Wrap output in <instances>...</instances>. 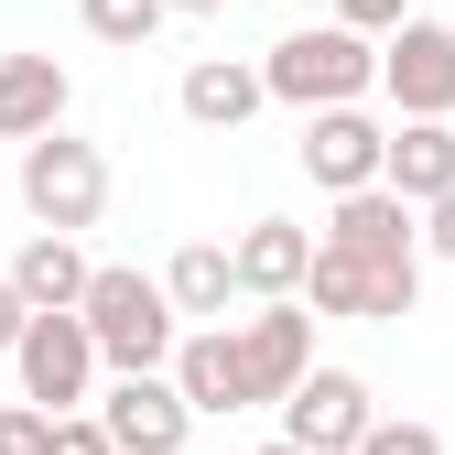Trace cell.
<instances>
[{
	"label": "cell",
	"instance_id": "6da1fadb",
	"mask_svg": "<svg viewBox=\"0 0 455 455\" xmlns=\"http://www.w3.org/2000/svg\"><path fill=\"white\" fill-rule=\"evenodd\" d=\"M260 76H271L282 108H347V98L379 87V33H358V22H304V33H282L260 54Z\"/></svg>",
	"mask_w": 455,
	"mask_h": 455
},
{
	"label": "cell",
	"instance_id": "7a4b0ae2",
	"mask_svg": "<svg viewBox=\"0 0 455 455\" xmlns=\"http://www.w3.org/2000/svg\"><path fill=\"white\" fill-rule=\"evenodd\" d=\"M76 315L98 325L108 369H174V347H185L174 293H163L152 271H120V260H98V282H87V304H76Z\"/></svg>",
	"mask_w": 455,
	"mask_h": 455
},
{
	"label": "cell",
	"instance_id": "3957f363",
	"mask_svg": "<svg viewBox=\"0 0 455 455\" xmlns=\"http://www.w3.org/2000/svg\"><path fill=\"white\" fill-rule=\"evenodd\" d=\"M304 304H315L325 325H402V315H423V260H358V250L315 239Z\"/></svg>",
	"mask_w": 455,
	"mask_h": 455
},
{
	"label": "cell",
	"instance_id": "277c9868",
	"mask_svg": "<svg viewBox=\"0 0 455 455\" xmlns=\"http://www.w3.org/2000/svg\"><path fill=\"white\" fill-rule=\"evenodd\" d=\"M22 217L33 228H76V239H87V228L108 217V152L98 141H76V131H44V141H22Z\"/></svg>",
	"mask_w": 455,
	"mask_h": 455
},
{
	"label": "cell",
	"instance_id": "5b68a950",
	"mask_svg": "<svg viewBox=\"0 0 455 455\" xmlns=\"http://www.w3.org/2000/svg\"><path fill=\"white\" fill-rule=\"evenodd\" d=\"M98 369H108V347H98V325H87L76 304L33 315V325H22V347H12L22 402H44V412H87V402H98Z\"/></svg>",
	"mask_w": 455,
	"mask_h": 455
},
{
	"label": "cell",
	"instance_id": "8992f818",
	"mask_svg": "<svg viewBox=\"0 0 455 455\" xmlns=\"http://www.w3.org/2000/svg\"><path fill=\"white\" fill-rule=\"evenodd\" d=\"M379 98L390 120H455V33L444 22H390L379 33Z\"/></svg>",
	"mask_w": 455,
	"mask_h": 455
},
{
	"label": "cell",
	"instance_id": "52a82bcc",
	"mask_svg": "<svg viewBox=\"0 0 455 455\" xmlns=\"http://www.w3.org/2000/svg\"><path fill=\"white\" fill-rule=\"evenodd\" d=\"M293 163H304L325 196H358V185L390 174V120H369V98H347V108H304Z\"/></svg>",
	"mask_w": 455,
	"mask_h": 455
},
{
	"label": "cell",
	"instance_id": "ba28073f",
	"mask_svg": "<svg viewBox=\"0 0 455 455\" xmlns=\"http://www.w3.org/2000/svg\"><path fill=\"white\" fill-rule=\"evenodd\" d=\"M98 412H108V434H120V455H185V434L206 423L174 369H108Z\"/></svg>",
	"mask_w": 455,
	"mask_h": 455
},
{
	"label": "cell",
	"instance_id": "9c48e42d",
	"mask_svg": "<svg viewBox=\"0 0 455 455\" xmlns=\"http://www.w3.org/2000/svg\"><path fill=\"white\" fill-rule=\"evenodd\" d=\"M315 325H325V315H315L304 293H271L260 315H239V358H250V412H260V402H271V412L293 402V379L315 369Z\"/></svg>",
	"mask_w": 455,
	"mask_h": 455
},
{
	"label": "cell",
	"instance_id": "30bf717a",
	"mask_svg": "<svg viewBox=\"0 0 455 455\" xmlns=\"http://www.w3.org/2000/svg\"><path fill=\"white\" fill-rule=\"evenodd\" d=\"M369 423H379V402H369V379H358V369H304V379H293V402H282V434L315 444V455H358Z\"/></svg>",
	"mask_w": 455,
	"mask_h": 455
},
{
	"label": "cell",
	"instance_id": "8fae6325",
	"mask_svg": "<svg viewBox=\"0 0 455 455\" xmlns=\"http://www.w3.org/2000/svg\"><path fill=\"white\" fill-rule=\"evenodd\" d=\"M66 108H76V76L54 66V54H0V141L66 131Z\"/></svg>",
	"mask_w": 455,
	"mask_h": 455
},
{
	"label": "cell",
	"instance_id": "7c38bea8",
	"mask_svg": "<svg viewBox=\"0 0 455 455\" xmlns=\"http://www.w3.org/2000/svg\"><path fill=\"white\" fill-rule=\"evenodd\" d=\"M174 379H185V402H196V412H250L239 315H228V325H185V347H174Z\"/></svg>",
	"mask_w": 455,
	"mask_h": 455
},
{
	"label": "cell",
	"instance_id": "4fadbf2b",
	"mask_svg": "<svg viewBox=\"0 0 455 455\" xmlns=\"http://www.w3.org/2000/svg\"><path fill=\"white\" fill-rule=\"evenodd\" d=\"M228 250H239V293L271 304V293H304V271H315V228H293V217H250Z\"/></svg>",
	"mask_w": 455,
	"mask_h": 455
},
{
	"label": "cell",
	"instance_id": "5bb4252c",
	"mask_svg": "<svg viewBox=\"0 0 455 455\" xmlns=\"http://www.w3.org/2000/svg\"><path fill=\"white\" fill-rule=\"evenodd\" d=\"M12 282H22V304H33V315H54V304H87L98 260L76 250V228H33V239L12 250Z\"/></svg>",
	"mask_w": 455,
	"mask_h": 455
},
{
	"label": "cell",
	"instance_id": "9a60e30c",
	"mask_svg": "<svg viewBox=\"0 0 455 455\" xmlns=\"http://www.w3.org/2000/svg\"><path fill=\"white\" fill-rule=\"evenodd\" d=\"M174 108H185L196 131H239L250 108H271V76H260V66H239V54H206V66H185Z\"/></svg>",
	"mask_w": 455,
	"mask_h": 455
},
{
	"label": "cell",
	"instance_id": "2e32d148",
	"mask_svg": "<svg viewBox=\"0 0 455 455\" xmlns=\"http://www.w3.org/2000/svg\"><path fill=\"white\" fill-rule=\"evenodd\" d=\"M163 293H174V315H185V325H228V304H250V293H239V250L185 239L174 260H163Z\"/></svg>",
	"mask_w": 455,
	"mask_h": 455
},
{
	"label": "cell",
	"instance_id": "e0dca14e",
	"mask_svg": "<svg viewBox=\"0 0 455 455\" xmlns=\"http://www.w3.org/2000/svg\"><path fill=\"white\" fill-rule=\"evenodd\" d=\"M379 185H402L412 206L455 196V120H390V174Z\"/></svg>",
	"mask_w": 455,
	"mask_h": 455
},
{
	"label": "cell",
	"instance_id": "ac0fdd59",
	"mask_svg": "<svg viewBox=\"0 0 455 455\" xmlns=\"http://www.w3.org/2000/svg\"><path fill=\"white\" fill-rule=\"evenodd\" d=\"M76 22L98 33V44H120V54H141L163 22H174V0H76Z\"/></svg>",
	"mask_w": 455,
	"mask_h": 455
},
{
	"label": "cell",
	"instance_id": "d6986e66",
	"mask_svg": "<svg viewBox=\"0 0 455 455\" xmlns=\"http://www.w3.org/2000/svg\"><path fill=\"white\" fill-rule=\"evenodd\" d=\"M0 455H54V412L44 402H0Z\"/></svg>",
	"mask_w": 455,
	"mask_h": 455
},
{
	"label": "cell",
	"instance_id": "ffe728a7",
	"mask_svg": "<svg viewBox=\"0 0 455 455\" xmlns=\"http://www.w3.org/2000/svg\"><path fill=\"white\" fill-rule=\"evenodd\" d=\"M54 455H120V434H108V412H54Z\"/></svg>",
	"mask_w": 455,
	"mask_h": 455
},
{
	"label": "cell",
	"instance_id": "44dd1931",
	"mask_svg": "<svg viewBox=\"0 0 455 455\" xmlns=\"http://www.w3.org/2000/svg\"><path fill=\"white\" fill-rule=\"evenodd\" d=\"M358 455H444V434H434V423H369Z\"/></svg>",
	"mask_w": 455,
	"mask_h": 455
},
{
	"label": "cell",
	"instance_id": "7402d4cb",
	"mask_svg": "<svg viewBox=\"0 0 455 455\" xmlns=\"http://www.w3.org/2000/svg\"><path fill=\"white\" fill-rule=\"evenodd\" d=\"M336 22H358V33H390V22H412V0H336Z\"/></svg>",
	"mask_w": 455,
	"mask_h": 455
},
{
	"label": "cell",
	"instance_id": "603a6c76",
	"mask_svg": "<svg viewBox=\"0 0 455 455\" xmlns=\"http://www.w3.org/2000/svg\"><path fill=\"white\" fill-rule=\"evenodd\" d=\"M22 325H33V304H22V282H12V271H0V358H12V347H22Z\"/></svg>",
	"mask_w": 455,
	"mask_h": 455
},
{
	"label": "cell",
	"instance_id": "cb8c5ba5",
	"mask_svg": "<svg viewBox=\"0 0 455 455\" xmlns=\"http://www.w3.org/2000/svg\"><path fill=\"white\" fill-rule=\"evenodd\" d=\"M423 250H434V260H455V196H434V206H423Z\"/></svg>",
	"mask_w": 455,
	"mask_h": 455
},
{
	"label": "cell",
	"instance_id": "d4e9b609",
	"mask_svg": "<svg viewBox=\"0 0 455 455\" xmlns=\"http://www.w3.org/2000/svg\"><path fill=\"white\" fill-rule=\"evenodd\" d=\"M250 455H315V444H293V434H271V444H250Z\"/></svg>",
	"mask_w": 455,
	"mask_h": 455
},
{
	"label": "cell",
	"instance_id": "484cf974",
	"mask_svg": "<svg viewBox=\"0 0 455 455\" xmlns=\"http://www.w3.org/2000/svg\"><path fill=\"white\" fill-rule=\"evenodd\" d=\"M174 12H196V22H206V12H228V0H174Z\"/></svg>",
	"mask_w": 455,
	"mask_h": 455
}]
</instances>
